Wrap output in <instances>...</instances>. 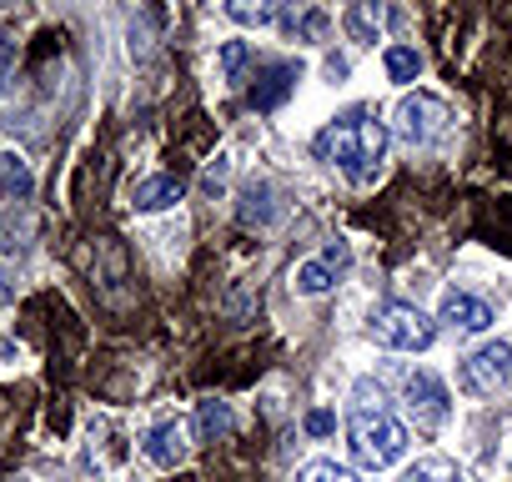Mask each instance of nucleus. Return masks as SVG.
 <instances>
[{
  "instance_id": "f257e3e1",
  "label": "nucleus",
  "mask_w": 512,
  "mask_h": 482,
  "mask_svg": "<svg viewBox=\"0 0 512 482\" xmlns=\"http://www.w3.org/2000/svg\"><path fill=\"white\" fill-rule=\"evenodd\" d=\"M312 151H317V161L337 166L347 181L372 186L382 176V161H387V126L372 121L367 111H347V116H337L332 126L317 131Z\"/></svg>"
},
{
  "instance_id": "f03ea898",
  "label": "nucleus",
  "mask_w": 512,
  "mask_h": 482,
  "mask_svg": "<svg viewBox=\"0 0 512 482\" xmlns=\"http://www.w3.org/2000/svg\"><path fill=\"white\" fill-rule=\"evenodd\" d=\"M347 437H352V457L362 467H392L407 452V427L392 417L387 392L377 382H357L352 387V412H347Z\"/></svg>"
},
{
  "instance_id": "7ed1b4c3",
  "label": "nucleus",
  "mask_w": 512,
  "mask_h": 482,
  "mask_svg": "<svg viewBox=\"0 0 512 482\" xmlns=\"http://www.w3.org/2000/svg\"><path fill=\"white\" fill-rule=\"evenodd\" d=\"M392 131H397V141H402V146L427 151V146H437V141L452 131V111H447V101H442V96L417 91V96H402V101H397Z\"/></svg>"
},
{
  "instance_id": "20e7f679",
  "label": "nucleus",
  "mask_w": 512,
  "mask_h": 482,
  "mask_svg": "<svg viewBox=\"0 0 512 482\" xmlns=\"http://www.w3.org/2000/svg\"><path fill=\"white\" fill-rule=\"evenodd\" d=\"M367 332H372L382 347H392V352H427L432 337H437L432 317H427L422 307H412V302H382V307L372 312Z\"/></svg>"
},
{
  "instance_id": "39448f33",
  "label": "nucleus",
  "mask_w": 512,
  "mask_h": 482,
  "mask_svg": "<svg viewBox=\"0 0 512 482\" xmlns=\"http://www.w3.org/2000/svg\"><path fill=\"white\" fill-rule=\"evenodd\" d=\"M512 382V342H487L462 362V387L477 397H497Z\"/></svg>"
},
{
  "instance_id": "423d86ee",
  "label": "nucleus",
  "mask_w": 512,
  "mask_h": 482,
  "mask_svg": "<svg viewBox=\"0 0 512 482\" xmlns=\"http://www.w3.org/2000/svg\"><path fill=\"white\" fill-rule=\"evenodd\" d=\"M407 412H412V422L427 427V432L447 422L452 397H447V387H442L437 372H412V377H407Z\"/></svg>"
},
{
  "instance_id": "0eeeda50",
  "label": "nucleus",
  "mask_w": 512,
  "mask_h": 482,
  "mask_svg": "<svg viewBox=\"0 0 512 482\" xmlns=\"http://www.w3.org/2000/svg\"><path fill=\"white\" fill-rule=\"evenodd\" d=\"M347 262H352V257H347V247H327L317 262H302V267H297L292 287H297L302 297H322V292H332V287H337V277L347 272Z\"/></svg>"
},
{
  "instance_id": "6e6552de",
  "label": "nucleus",
  "mask_w": 512,
  "mask_h": 482,
  "mask_svg": "<svg viewBox=\"0 0 512 482\" xmlns=\"http://www.w3.org/2000/svg\"><path fill=\"white\" fill-rule=\"evenodd\" d=\"M297 66L292 61H272V66H262L256 71V86H251V106L256 111H277L287 96H292V86H297Z\"/></svg>"
},
{
  "instance_id": "1a4fd4ad",
  "label": "nucleus",
  "mask_w": 512,
  "mask_h": 482,
  "mask_svg": "<svg viewBox=\"0 0 512 482\" xmlns=\"http://www.w3.org/2000/svg\"><path fill=\"white\" fill-rule=\"evenodd\" d=\"M442 322L452 332H487L492 327V307L482 297H472V292H447L442 297Z\"/></svg>"
},
{
  "instance_id": "9d476101",
  "label": "nucleus",
  "mask_w": 512,
  "mask_h": 482,
  "mask_svg": "<svg viewBox=\"0 0 512 482\" xmlns=\"http://www.w3.org/2000/svg\"><path fill=\"white\" fill-rule=\"evenodd\" d=\"M141 452H146V462H156V467H176V462H186V452H191L186 427H181V422H156V427L146 432Z\"/></svg>"
},
{
  "instance_id": "9b49d317",
  "label": "nucleus",
  "mask_w": 512,
  "mask_h": 482,
  "mask_svg": "<svg viewBox=\"0 0 512 482\" xmlns=\"http://www.w3.org/2000/svg\"><path fill=\"white\" fill-rule=\"evenodd\" d=\"M181 191H186V186H181L176 176H146V181L131 191V206H136V211H166V206L181 201Z\"/></svg>"
},
{
  "instance_id": "f8f14e48",
  "label": "nucleus",
  "mask_w": 512,
  "mask_h": 482,
  "mask_svg": "<svg viewBox=\"0 0 512 482\" xmlns=\"http://www.w3.org/2000/svg\"><path fill=\"white\" fill-rule=\"evenodd\" d=\"M0 191H11V196H31L36 191V176H31V166L16 151L0 156Z\"/></svg>"
},
{
  "instance_id": "ddd939ff",
  "label": "nucleus",
  "mask_w": 512,
  "mask_h": 482,
  "mask_svg": "<svg viewBox=\"0 0 512 482\" xmlns=\"http://www.w3.org/2000/svg\"><path fill=\"white\" fill-rule=\"evenodd\" d=\"M196 432H201L206 442L226 437V432H231V407H226V402H216V397H211V402H201V407H196Z\"/></svg>"
},
{
  "instance_id": "4468645a",
  "label": "nucleus",
  "mask_w": 512,
  "mask_h": 482,
  "mask_svg": "<svg viewBox=\"0 0 512 482\" xmlns=\"http://www.w3.org/2000/svg\"><path fill=\"white\" fill-rule=\"evenodd\" d=\"M402 482H462V477H457V462H447V457H417Z\"/></svg>"
},
{
  "instance_id": "2eb2a0df",
  "label": "nucleus",
  "mask_w": 512,
  "mask_h": 482,
  "mask_svg": "<svg viewBox=\"0 0 512 482\" xmlns=\"http://www.w3.org/2000/svg\"><path fill=\"white\" fill-rule=\"evenodd\" d=\"M382 66H387V76H392V81H417L422 56H417L412 46H387V51H382Z\"/></svg>"
},
{
  "instance_id": "dca6fc26",
  "label": "nucleus",
  "mask_w": 512,
  "mask_h": 482,
  "mask_svg": "<svg viewBox=\"0 0 512 482\" xmlns=\"http://www.w3.org/2000/svg\"><path fill=\"white\" fill-rule=\"evenodd\" d=\"M297 482H362L352 467H342V462H327V457H317V462H307L302 472H297Z\"/></svg>"
},
{
  "instance_id": "f3484780",
  "label": "nucleus",
  "mask_w": 512,
  "mask_h": 482,
  "mask_svg": "<svg viewBox=\"0 0 512 482\" xmlns=\"http://www.w3.org/2000/svg\"><path fill=\"white\" fill-rule=\"evenodd\" d=\"M246 61H251V51H246V41H226V46H221V71H226V81H241V71H246Z\"/></svg>"
},
{
  "instance_id": "a211bd4d",
  "label": "nucleus",
  "mask_w": 512,
  "mask_h": 482,
  "mask_svg": "<svg viewBox=\"0 0 512 482\" xmlns=\"http://www.w3.org/2000/svg\"><path fill=\"white\" fill-rule=\"evenodd\" d=\"M377 21H382V16H377L372 6L347 11V26H352V36H357V41H377Z\"/></svg>"
},
{
  "instance_id": "6ab92c4d",
  "label": "nucleus",
  "mask_w": 512,
  "mask_h": 482,
  "mask_svg": "<svg viewBox=\"0 0 512 482\" xmlns=\"http://www.w3.org/2000/svg\"><path fill=\"white\" fill-rule=\"evenodd\" d=\"M226 16L241 21V26H267V21H277L272 6H226Z\"/></svg>"
},
{
  "instance_id": "aec40b11",
  "label": "nucleus",
  "mask_w": 512,
  "mask_h": 482,
  "mask_svg": "<svg viewBox=\"0 0 512 482\" xmlns=\"http://www.w3.org/2000/svg\"><path fill=\"white\" fill-rule=\"evenodd\" d=\"M307 432L312 437H332L337 432V417L332 412H307Z\"/></svg>"
},
{
  "instance_id": "412c9836",
  "label": "nucleus",
  "mask_w": 512,
  "mask_h": 482,
  "mask_svg": "<svg viewBox=\"0 0 512 482\" xmlns=\"http://www.w3.org/2000/svg\"><path fill=\"white\" fill-rule=\"evenodd\" d=\"M11 297H16V287H11V277L0 272V307H11Z\"/></svg>"
},
{
  "instance_id": "4be33fe9",
  "label": "nucleus",
  "mask_w": 512,
  "mask_h": 482,
  "mask_svg": "<svg viewBox=\"0 0 512 482\" xmlns=\"http://www.w3.org/2000/svg\"><path fill=\"white\" fill-rule=\"evenodd\" d=\"M16 482H21V477H16Z\"/></svg>"
}]
</instances>
